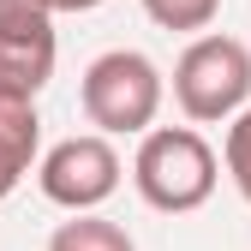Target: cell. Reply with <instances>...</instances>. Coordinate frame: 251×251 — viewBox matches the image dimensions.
<instances>
[{
  "instance_id": "3",
  "label": "cell",
  "mask_w": 251,
  "mask_h": 251,
  "mask_svg": "<svg viewBox=\"0 0 251 251\" xmlns=\"http://www.w3.org/2000/svg\"><path fill=\"white\" fill-rule=\"evenodd\" d=\"M174 102L192 126H222L251 108V48L239 36H192L174 60Z\"/></svg>"
},
{
  "instance_id": "4",
  "label": "cell",
  "mask_w": 251,
  "mask_h": 251,
  "mask_svg": "<svg viewBox=\"0 0 251 251\" xmlns=\"http://www.w3.org/2000/svg\"><path fill=\"white\" fill-rule=\"evenodd\" d=\"M120 150L102 132H78V138H60L54 150H42L36 162V185L54 209H72V215H96L114 192H120Z\"/></svg>"
},
{
  "instance_id": "1",
  "label": "cell",
  "mask_w": 251,
  "mask_h": 251,
  "mask_svg": "<svg viewBox=\"0 0 251 251\" xmlns=\"http://www.w3.org/2000/svg\"><path fill=\"white\" fill-rule=\"evenodd\" d=\"M215 179H222V162H215V150H209V138L198 126H155V132L138 138L132 185L155 215L203 209L215 198Z\"/></svg>"
},
{
  "instance_id": "9",
  "label": "cell",
  "mask_w": 251,
  "mask_h": 251,
  "mask_svg": "<svg viewBox=\"0 0 251 251\" xmlns=\"http://www.w3.org/2000/svg\"><path fill=\"white\" fill-rule=\"evenodd\" d=\"M222 162H227V179L239 185V198L251 203V108L239 120H227V144H222Z\"/></svg>"
},
{
  "instance_id": "7",
  "label": "cell",
  "mask_w": 251,
  "mask_h": 251,
  "mask_svg": "<svg viewBox=\"0 0 251 251\" xmlns=\"http://www.w3.org/2000/svg\"><path fill=\"white\" fill-rule=\"evenodd\" d=\"M48 251H138V239L108 215H72L48 233Z\"/></svg>"
},
{
  "instance_id": "8",
  "label": "cell",
  "mask_w": 251,
  "mask_h": 251,
  "mask_svg": "<svg viewBox=\"0 0 251 251\" xmlns=\"http://www.w3.org/2000/svg\"><path fill=\"white\" fill-rule=\"evenodd\" d=\"M138 6L162 30H209L215 12H222V0H138Z\"/></svg>"
},
{
  "instance_id": "5",
  "label": "cell",
  "mask_w": 251,
  "mask_h": 251,
  "mask_svg": "<svg viewBox=\"0 0 251 251\" xmlns=\"http://www.w3.org/2000/svg\"><path fill=\"white\" fill-rule=\"evenodd\" d=\"M54 18L36 0H0V96L12 102H36L48 78H54Z\"/></svg>"
},
{
  "instance_id": "10",
  "label": "cell",
  "mask_w": 251,
  "mask_h": 251,
  "mask_svg": "<svg viewBox=\"0 0 251 251\" xmlns=\"http://www.w3.org/2000/svg\"><path fill=\"white\" fill-rule=\"evenodd\" d=\"M36 6H42V12L54 18V12H96L102 0H36Z\"/></svg>"
},
{
  "instance_id": "2",
  "label": "cell",
  "mask_w": 251,
  "mask_h": 251,
  "mask_svg": "<svg viewBox=\"0 0 251 251\" xmlns=\"http://www.w3.org/2000/svg\"><path fill=\"white\" fill-rule=\"evenodd\" d=\"M162 66L138 48H108L84 66V84H78V102H84V120L96 126L102 138H144L155 132V114H162Z\"/></svg>"
},
{
  "instance_id": "6",
  "label": "cell",
  "mask_w": 251,
  "mask_h": 251,
  "mask_svg": "<svg viewBox=\"0 0 251 251\" xmlns=\"http://www.w3.org/2000/svg\"><path fill=\"white\" fill-rule=\"evenodd\" d=\"M36 150H42V114H36V102L0 96V203H6L18 192V179L36 168Z\"/></svg>"
}]
</instances>
